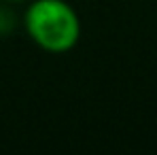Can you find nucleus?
Returning <instances> with one entry per match:
<instances>
[{
    "label": "nucleus",
    "instance_id": "f257e3e1",
    "mask_svg": "<svg viewBox=\"0 0 157 155\" xmlns=\"http://www.w3.org/2000/svg\"><path fill=\"white\" fill-rule=\"evenodd\" d=\"M30 41L49 53H66L81 38V19L66 0H30L24 15Z\"/></svg>",
    "mask_w": 157,
    "mask_h": 155
},
{
    "label": "nucleus",
    "instance_id": "f03ea898",
    "mask_svg": "<svg viewBox=\"0 0 157 155\" xmlns=\"http://www.w3.org/2000/svg\"><path fill=\"white\" fill-rule=\"evenodd\" d=\"M17 15H15V11L11 9V2H4V0H0V38H6V36H11L13 32H15V28H17Z\"/></svg>",
    "mask_w": 157,
    "mask_h": 155
},
{
    "label": "nucleus",
    "instance_id": "7ed1b4c3",
    "mask_svg": "<svg viewBox=\"0 0 157 155\" xmlns=\"http://www.w3.org/2000/svg\"><path fill=\"white\" fill-rule=\"evenodd\" d=\"M4 2H11V4H17V2H30V0H4Z\"/></svg>",
    "mask_w": 157,
    "mask_h": 155
}]
</instances>
